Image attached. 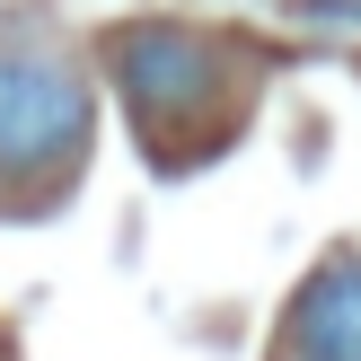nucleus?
I'll return each mask as SVG.
<instances>
[{"label":"nucleus","mask_w":361,"mask_h":361,"mask_svg":"<svg viewBox=\"0 0 361 361\" xmlns=\"http://www.w3.org/2000/svg\"><path fill=\"white\" fill-rule=\"evenodd\" d=\"M88 80L62 53L0 44V176H53L88 150Z\"/></svg>","instance_id":"1"},{"label":"nucleus","mask_w":361,"mask_h":361,"mask_svg":"<svg viewBox=\"0 0 361 361\" xmlns=\"http://www.w3.org/2000/svg\"><path fill=\"white\" fill-rule=\"evenodd\" d=\"M291 353L300 361H361V256H335L291 300Z\"/></svg>","instance_id":"3"},{"label":"nucleus","mask_w":361,"mask_h":361,"mask_svg":"<svg viewBox=\"0 0 361 361\" xmlns=\"http://www.w3.org/2000/svg\"><path fill=\"white\" fill-rule=\"evenodd\" d=\"M115 80L150 123L159 115L176 123V115H194L221 88V53L203 35H185V27H133V35H115Z\"/></svg>","instance_id":"2"}]
</instances>
